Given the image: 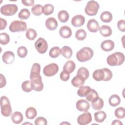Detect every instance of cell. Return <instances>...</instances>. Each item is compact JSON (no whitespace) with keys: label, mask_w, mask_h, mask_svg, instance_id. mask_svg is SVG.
Here are the masks:
<instances>
[{"label":"cell","mask_w":125,"mask_h":125,"mask_svg":"<svg viewBox=\"0 0 125 125\" xmlns=\"http://www.w3.org/2000/svg\"><path fill=\"white\" fill-rule=\"evenodd\" d=\"M125 61V55L120 52H115L109 55L106 59L107 63L111 66H119Z\"/></svg>","instance_id":"obj_1"},{"label":"cell","mask_w":125,"mask_h":125,"mask_svg":"<svg viewBox=\"0 0 125 125\" xmlns=\"http://www.w3.org/2000/svg\"><path fill=\"white\" fill-rule=\"evenodd\" d=\"M93 56V50L88 47H84L77 52L76 58L80 62H84L90 60Z\"/></svg>","instance_id":"obj_2"},{"label":"cell","mask_w":125,"mask_h":125,"mask_svg":"<svg viewBox=\"0 0 125 125\" xmlns=\"http://www.w3.org/2000/svg\"><path fill=\"white\" fill-rule=\"evenodd\" d=\"M0 109L1 114L5 117H9L12 113L10 103L8 98L5 96L0 98Z\"/></svg>","instance_id":"obj_3"},{"label":"cell","mask_w":125,"mask_h":125,"mask_svg":"<svg viewBox=\"0 0 125 125\" xmlns=\"http://www.w3.org/2000/svg\"><path fill=\"white\" fill-rule=\"evenodd\" d=\"M100 6L95 0H90L87 2L84 9L85 13L89 16L96 15L98 11Z\"/></svg>","instance_id":"obj_4"},{"label":"cell","mask_w":125,"mask_h":125,"mask_svg":"<svg viewBox=\"0 0 125 125\" xmlns=\"http://www.w3.org/2000/svg\"><path fill=\"white\" fill-rule=\"evenodd\" d=\"M9 29L12 32H22L26 30L27 25L26 22L23 21L16 20L11 23Z\"/></svg>","instance_id":"obj_5"},{"label":"cell","mask_w":125,"mask_h":125,"mask_svg":"<svg viewBox=\"0 0 125 125\" xmlns=\"http://www.w3.org/2000/svg\"><path fill=\"white\" fill-rule=\"evenodd\" d=\"M18 7L14 4H7L2 6L0 8V13L5 16H13L18 11Z\"/></svg>","instance_id":"obj_6"},{"label":"cell","mask_w":125,"mask_h":125,"mask_svg":"<svg viewBox=\"0 0 125 125\" xmlns=\"http://www.w3.org/2000/svg\"><path fill=\"white\" fill-rule=\"evenodd\" d=\"M59 71V66L57 64L52 63L46 65L43 69V74L47 77H51L57 74Z\"/></svg>","instance_id":"obj_7"},{"label":"cell","mask_w":125,"mask_h":125,"mask_svg":"<svg viewBox=\"0 0 125 125\" xmlns=\"http://www.w3.org/2000/svg\"><path fill=\"white\" fill-rule=\"evenodd\" d=\"M35 47L39 53L44 54L48 49V43L44 39L39 38L35 42Z\"/></svg>","instance_id":"obj_8"},{"label":"cell","mask_w":125,"mask_h":125,"mask_svg":"<svg viewBox=\"0 0 125 125\" xmlns=\"http://www.w3.org/2000/svg\"><path fill=\"white\" fill-rule=\"evenodd\" d=\"M92 121V116L90 112H85L80 115L77 118V123L80 125H85Z\"/></svg>","instance_id":"obj_9"},{"label":"cell","mask_w":125,"mask_h":125,"mask_svg":"<svg viewBox=\"0 0 125 125\" xmlns=\"http://www.w3.org/2000/svg\"><path fill=\"white\" fill-rule=\"evenodd\" d=\"M33 90L36 91H41L43 88V84L42 82V77L40 76L39 77L33 79L31 80Z\"/></svg>","instance_id":"obj_10"},{"label":"cell","mask_w":125,"mask_h":125,"mask_svg":"<svg viewBox=\"0 0 125 125\" xmlns=\"http://www.w3.org/2000/svg\"><path fill=\"white\" fill-rule=\"evenodd\" d=\"M76 106L79 111L86 112L90 108V104L87 101L83 99H81L77 102Z\"/></svg>","instance_id":"obj_11"},{"label":"cell","mask_w":125,"mask_h":125,"mask_svg":"<svg viewBox=\"0 0 125 125\" xmlns=\"http://www.w3.org/2000/svg\"><path fill=\"white\" fill-rule=\"evenodd\" d=\"M85 22V18L82 15L74 16L71 19V24L74 27H80L83 25Z\"/></svg>","instance_id":"obj_12"},{"label":"cell","mask_w":125,"mask_h":125,"mask_svg":"<svg viewBox=\"0 0 125 125\" xmlns=\"http://www.w3.org/2000/svg\"><path fill=\"white\" fill-rule=\"evenodd\" d=\"M15 59V55L14 53L10 51H6L2 56V60L4 63L6 64L12 63Z\"/></svg>","instance_id":"obj_13"},{"label":"cell","mask_w":125,"mask_h":125,"mask_svg":"<svg viewBox=\"0 0 125 125\" xmlns=\"http://www.w3.org/2000/svg\"><path fill=\"white\" fill-rule=\"evenodd\" d=\"M41 65L38 63H34L31 68L30 79V80L36 78L40 76Z\"/></svg>","instance_id":"obj_14"},{"label":"cell","mask_w":125,"mask_h":125,"mask_svg":"<svg viewBox=\"0 0 125 125\" xmlns=\"http://www.w3.org/2000/svg\"><path fill=\"white\" fill-rule=\"evenodd\" d=\"M115 46L113 41L110 40H107L103 41L101 44V48L104 51L109 52L112 50Z\"/></svg>","instance_id":"obj_15"},{"label":"cell","mask_w":125,"mask_h":125,"mask_svg":"<svg viewBox=\"0 0 125 125\" xmlns=\"http://www.w3.org/2000/svg\"><path fill=\"white\" fill-rule=\"evenodd\" d=\"M87 28L90 32L96 33L99 29V24L97 21L94 19H92L88 21L87 24Z\"/></svg>","instance_id":"obj_16"},{"label":"cell","mask_w":125,"mask_h":125,"mask_svg":"<svg viewBox=\"0 0 125 125\" xmlns=\"http://www.w3.org/2000/svg\"><path fill=\"white\" fill-rule=\"evenodd\" d=\"M59 34L62 38L64 39H68L72 35V30L69 27L67 26H63L60 29Z\"/></svg>","instance_id":"obj_17"},{"label":"cell","mask_w":125,"mask_h":125,"mask_svg":"<svg viewBox=\"0 0 125 125\" xmlns=\"http://www.w3.org/2000/svg\"><path fill=\"white\" fill-rule=\"evenodd\" d=\"M46 27L49 30H54L58 26V22L53 17L48 18L45 22Z\"/></svg>","instance_id":"obj_18"},{"label":"cell","mask_w":125,"mask_h":125,"mask_svg":"<svg viewBox=\"0 0 125 125\" xmlns=\"http://www.w3.org/2000/svg\"><path fill=\"white\" fill-rule=\"evenodd\" d=\"M84 81L85 80L82 77L77 74L71 80V84L76 87H80L84 84Z\"/></svg>","instance_id":"obj_19"},{"label":"cell","mask_w":125,"mask_h":125,"mask_svg":"<svg viewBox=\"0 0 125 125\" xmlns=\"http://www.w3.org/2000/svg\"><path fill=\"white\" fill-rule=\"evenodd\" d=\"M99 30L101 34L104 37H109L112 34V29L108 25H102L99 27Z\"/></svg>","instance_id":"obj_20"},{"label":"cell","mask_w":125,"mask_h":125,"mask_svg":"<svg viewBox=\"0 0 125 125\" xmlns=\"http://www.w3.org/2000/svg\"><path fill=\"white\" fill-rule=\"evenodd\" d=\"M76 67V65L75 62L72 61H68L65 62L63 67V70L67 72L68 73H71L75 70Z\"/></svg>","instance_id":"obj_21"},{"label":"cell","mask_w":125,"mask_h":125,"mask_svg":"<svg viewBox=\"0 0 125 125\" xmlns=\"http://www.w3.org/2000/svg\"><path fill=\"white\" fill-rule=\"evenodd\" d=\"M93 79L96 81H103L104 77V71L103 69H99L95 70L92 74Z\"/></svg>","instance_id":"obj_22"},{"label":"cell","mask_w":125,"mask_h":125,"mask_svg":"<svg viewBox=\"0 0 125 125\" xmlns=\"http://www.w3.org/2000/svg\"><path fill=\"white\" fill-rule=\"evenodd\" d=\"M23 117L21 112L16 111L14 112L11 115V120L12 122L16 124H19L23 121Z\"/></svg>","instance_id":"obj_23"},{"label":"cell","mask_w":125,"mask_h":125,"mask_svg":"<svg viewBox=\"0 0 125 125\" xmlns=\"http://www.w3.org/2000/svg\"><path fill=\"white\" fill-rule=\"evenodd\" d=\"M61 54L66 59H70L73 54L72 49L66 45L63 46L61 49Z\"/></svg>","instance_id":"obj_24"},{"label":"cell","mask_w":125,"mask_h":125,"mask_svg":"<svg viewBox=\"0 0 125 125\" xmlns=\"http://www.w3.org/2000/svg\"><path fill=\"white\" fill-rule=\"evenodd\" d=\"M109 104L111 106L115 107L121 103V99L120 97L116 94L111 95L108 100Z\"/></svg>","instance_id":"obj_25"},{"label":"cell","mask_w":125,"mask_h":125,"mask_svg":"<svg viewBox=\"0 0 125 125\" xmlns=\"http://www.w3.org/2000/svg\"><path fill=\"white\" fill-rule=\"evenodd\" d=\"M91 88L88 86H82L77 91V94L81 97H85L91 91Z\"/></svg>","instance_id":"obj_26"},{"label":"cell","mask_w":125,"mask_h":125,"mask_svg":"<svg viewBox=\"0 0 125 125\" xmlns=\"http://www.w3.org/2000/svg\"><path fill=\"white\" fill-rule=\"evenodd\" d=\"M99 97L98 93L95 90L93 89H91L90 92L85 96L86 99L88 101L91 102V103L97 100Z\"/></svg>","instance_id":"obj_27"},{"label":"cell","mask_w":125,"mask_h":125,"mask_svg":"<svg viewBox=\"0 0 125 125\" xmlns=\"http://www.w3.org/2000/svg\"><path fill=\"white\" fill-rule=\"evenodd\" d=\"M112 15L109 11H104L101 14L100 16L101 21L106 23L110 22L112 21Z\"/></svg>","instance_id":"obj_28"},{"label":"cell","mask_w":125,"mask_h":125,"mask_svg":"<svg viewBox=\"0 0 125 125\" xmlns=\"http://www.w3.org/2000/svg\"><path fill=\"white\" fill-rule=\"evenodd\" d=\"M106 118V113L103 111H99L94 113V119L96 122L98 123H102Z\"/></svg>","instance_id":"obj_29"},{"label":"cell","mask_w":125,"mask_h":125,"mask_svg":"<svg viewBox=\"0 0 125 125\" xmlns=\"http://www.w3.org/2000/svg\"><path fill=\"white\" fill-rule=\"evenodd\" d=\"M104 104V102L103 100L100 97H99V98L95 101L91 103V106L92 108L96 110L101 109L103 107Z\"/></svg>","instance_id":"obj_30"},{"label":"cell","mask_w":125,"mask_h":125,"mask_svg":"<svg viewBox=\"0 0 125 125\" xmlns=\"http://www.w3.org/2000/svg\"><path fill=\"white\" fill-rule=\"evenodd\" d=\"M37 114L36 109L33 107H30L28 108L25 111V115L27 119H34Z\"/></svg>","instance_id":"obj_31"},{"label":"cell","mask_w":125,"mask_h":125,"mask_svg":"<svg viewBox=\"0 0 125 125\" xmlns=\"http://www.w3.org/2000/svg\"><path fill=\"white\" fill-rule=\"evenodd\" d=\"M69 17V14L65 10H61L59 12L58 14V19L61 22L63 23L66 22L68 21Z\"/></svg>","instance_id":"obj_32"},{"label":"cell","mask_w":125,"mask_h":125,"mask_svg":"<svg viewBox=\"0 0 125 125\" xmlns=\"http://www.w3.org/2000/svg\"><path fill=\"white\" fill-rule=\"evenodd\" d=\"M43 6L41 4H35L31 8V12L35 16H38L43 13Z\"/></svg>","instance_id":"obj_33"},{"label":"cell","mask_w":125,"mask_h":125,"mask_svg":"<svg viewBox=\"0 0 125 125\" xmlns=\"http://www.w3.org/2000/svg\"><path fill=\"white\" fill-rule=\"evenodd\" d=\"M21 88L23 91L26 92H29L33 90L31 81H25L23 82L21 84Z\"/></svg>","instance_id":"obj_34"},{"label":"cell","mask_w":125,"mask_h":125,"mask_svg":"<svg viewBox=\"0 0 125 125\" xmlns=\"http://www.w3.org/2000/svg\"><path fill=\"white\" fill-rule=\"evenodd\" d=\"M77 74L82 77L85 80L88 78L89 73L87 68L84 67H81L79 68Z\"/></svg>","instance_id":"obj_35"},{"label":"cell","mask_w":125,"mask_h":125,"mask_svg":"<svg viewBox=\"0 0 125 125\" xmlns=\"http://www.w3.org/2000/svg\"><path fill=\"white\" fill-rule=\"evenodd\" d=\"M86 37V32L83 29H79L75 33V38L79 41L84 40Z\"/></svg>","instance_id":"obj_36"},{"label":"cell","mask_w":125,"mask_h":125,"mask_svg":"<svg viewBox=\"0 0 125 125\" xmlns=\"http://www.w3.org/2000/svg\"><path fill=\"white\" fill-rule=\"evenodd\" d=\"M30 12L29 10L26 8L22 9L18 14V17L21 20H26L29 18Z\"/></svg>","instance_id":"obj_37"},{"label":"cell","mask_w":125,"mask_h":125,"mask_svg":"<svg viewBox=\"0 0 125 125\" xmlns=\"http://www.w3.org/2000/svg\"><path fill=\"white\" fill-rule=\"evenodd\" d=\"M61 53V49L58 46H54L49 51V56L52 58H56L59 56Z\"/></svg>","instance_id":"obj_38"},{"label":"cell","mask_w":125,"mask_h":125,"mask_svg":"<svg viewBox=\"0 0 125 125\" xmlns=\"http://www.w3.org/2000/svg\"><path fill=\"white\" fill-rule=\"evenodd\" d=\"M37 36V33L33 28H29L26 31V37L29 40H34Z\"/></svg>","instance_id":"obj_39"},{"label":"cell","mask_w":125,"mask_h":125,"mask_svg":"<svg viewBox=\"0 0 125 125\" xmlns=\"http://www.w3.org/2000/svg\"><path fill=\"white\" fill-rule=\"evenodd\" d=\"M54 10V7L51 4H46L43 6V13L46 16H48L53 13Z\"/></svg>","instance_id":"obj_40"},{"label":"cell","mask_w":125,"mask_h":125,"mask_svg":"<svg viewBox=\"0 0 125 125\" xmlns=\"http://www.w3.org/2000/svg\"><path fill=\"white\" fill-rule=\"evenodd\" d=\"M115 116L120 119H123L125 116V110L123 107H119L116 108L115 110Z\"/></svg>","instance_id":"obj_41"},{"label":"cell","mask_w":125,"mask_h":125,"mask_svg":"<svg viewBox=\"0 0 125 125\" xmlns=\"http://www.w3.org/2000/svg\"><path fill=\"white\" fill-rule=\"evenodd\" d=\"M10 37L6 33H1L0 34V43L2 45H6L9 43Z\"/></svg>","instance_id":"obj_42"},{"label":"cell","mask_w":125,"mask_h":125,"mask_svg":"<svg viewBox=\"0 0 125 125\" xmlns=\"http://www.w3.org/2000/svg\"><path fill=\"white\" fill-rule=\"evenodd\" d=\"M27 49L25 46H20L17 49L18 55L21 58H23L25 57L27 54Z\"/></svg>","instance_id":"obj_43"},{"label":"cell","mask_w":125,"mask_h":125,"mask_svg":"<svg viewBox=\"0 0 125 125\" xmlns=\"http://www.w3.org/2000/svg\"><path fill=\"white\" fill-rule=\"evenodd\" d=\"M103 70H104V77L103 81L106 82L110 80L112 78L113 76L112 72H111V71L107 68H103Z\"/></svg>","instance_id":"obj_44"},{"label":"cell","mask_w":125,"mask_h":125,"mask_svg":"<svg viewBox=\"0 0 125 125\" xmlns=\"http://www.w3.org/2000/svg\"><path fill=\"white\" fill-rule=\"evenodd\" d=\"M34 123L36 125H46L47 124V122L44 117H39L36 119Z\"/></svg>","instance_id":"obj_45"},{"label":"cell","mask_w":125,"mask_h":125,"mask_svg":"<svg viewBox=\"0 0 125 125\" xmlns=\"http://www.w3.org/2000/svg\"><path fill=\"white\" fill-rule=\"evenodd\" d=\"M70 77V74L67 72L63 70L62 72H61L60 76V78L61 80L64 82H66L68 81Z\"/></svg>","instance_id":"obj_46"},{"label":"cell","mask_w":125,"mask_h":125,"mask_svg":"<svg viewBox=\"0 0 125 125\" xmlns=\"http://www.w3.org/2000/svg\"><path fill=\"white\" fill-rule=\"evenodd\" d=\"M117 27L120 31L121 32L125 31V21L124 20H121L117 22Z\"/></svg>","instance_id":"obj_47"},{"label":"cell","mask_w":125,"mask_h":125,"mask_svg":"<svg viewBox=\"0 0 125 125\" xmlns=\"http://www.w3.org/2000/svg\"><path fill=\"white\" fill-rule=\"evenodd\" d=\"M0 87L2 88L5 86L6 83V79L5 78V77L2 74H0Z\"/></svg>","instance_id":"obj_48"},{"label":"cell","mask_w":125,"mask_h":125,"mask_svg":"<svg viewBox=\"0 0 125 125\" xmlns=\"http://www.w3.org/2000/svg\"><path fill=\"white\" fill-rule=\"evenodd\" d=\"M21 2L23 5L25 6H30L34 5V0H22Z\"/></svg>","instance_id":"obj_49"},{"label":"cell","mask_w":125,"mask_h":125,"mask_svg":"<svg viewBox=\"0 0 125 125\" xmlns=\"http://www.w3.org/2000/svg\"><path fill=\"white\" fill-rule=\"evenodd\" d=\"M0 30H3L4 29L7 25V21L5 20L0 18Z\"/></svg>","instance_id":"obj_50"},{"label":"cell","mask_w":125,"mask_h":125,"mask_svg":"<svg viewBox=\"0 0 125 125\" xmlns=\"http://www.w3.org/2000/svg\"><path fill=\"white\" fill-rule=\"evenodd\" d=\"M111 125H123V123L119 120H114Z\"/></svg>","instance_id":"obj_51"}]
</instances>
